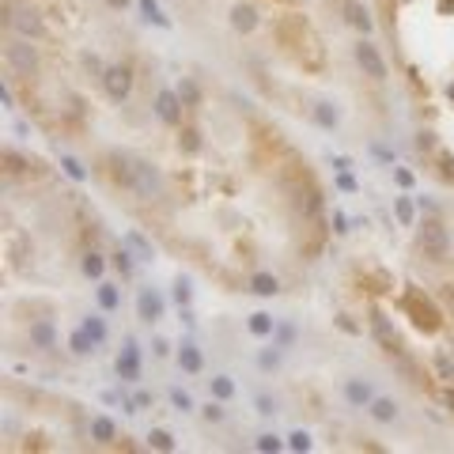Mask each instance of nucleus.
I'll use <instances>...</instances> for the list:
<instances>
[{
	"mask_svg": "<svg viewBox=\"0 0 454 454\" xmlns=\"http://www.w3.org/2000/svg\"><path fill=\"white\" fill-rule=\"evenodd\" d=\"M190 299H193L190 276H178V280H174V303H178V307H190Z\"/></svg>",
	"mask_w": 454,
	"mask_h": 454,
	"instance_id": "31",
	"label": "nucleus"
},
{
	"mask_svg": "<svg viewBox=\"0 0 454 454\" xmlns=\"http://www.w3.org/2000/svg\"><path fill=\"white\" fill-rule=\"evenodd\" d=\"M4 53H8V64L19 69V72H35L38 69V50L30 46V42H12Z\"/></svg>",
	"mask_w": 454,
	"mask_h": 454,
	"instance_id": "9",
	"label": "nucleus"
},
{
	"mask_svg": "<svg viewBox=\"0 0 454 454\" xmlns=\"http://www.w3.org/2000/svg\"><path fill=\"white\" fill-rule=\"evenodd\" d=\"M132 405H137V409H152V394H137V397H132Z\"/></svg>",
	"mask_w": 454,
	"mask_h": 454,
	"instance_id": "44",
	"label": "nucleus"
},
{
	"mask_svg": "<svg viewBox=\"0 0 454 454\" xmlns=\"http://www.w3.org/2000/svg\"><path fill=\"white\" fill-rule=\"evenodd\" d=\"M103 87H106V95L110 98H129L132 91V72H129V64H110V69H103Z\"/></svg>",
	"mask_w": 454,
	"mask_h": 454,
	"instance_id": "4",
	"label": "nucleus"
},
{
	"mask_svg": "<svg viewBox=\"0 0 454 454\" xmlns=\"http://www.w3.org/2000/svg\"><path fill=\"white\" fill-rule=\"evenodd\" d=\"M69 348L76 352V356H87V352H95L98 345L91 341V334H87V329L80 326V329H72V337H69Z\"/></svg>",
	"mask_w": 454,
	"mask_h": 454,
	"instance_id": "23",
	"label": "nucleus"
},
{
	"mask_svg": "<svg viewBox=\"0 0 454 454\" xmlns=\"http://www.w3.org/2000/svg\"><path fill=\"white\" fill-rule=\"evenodd\" d=\"M402 307H405L409 314H413V326L424 329V334H436V329L443 326V314L436 311V303H431L424 292H405Z\"/></svg>",
	"mask_w": 454,
	"mask_h": 454,
	"instance_id": "1",
	"label": "nucleus"
},
{
	"mask_svg": "<svg viewBox=\"0 0 454 454\" xmlns=\"http://www.w3.org/2000/svg\"><path fill=\"white\" fill-rule=\"evenodd\" d=\"M178 98H182V106H201V87L193 80H178Z\"/></svg>",
	"mask_w": 454,
	"mask_h": 454,
	"instance_id": "26",
	"label": "nucleus"
},
{
	"mask_svg": "<svg viewBox=\"0 0 454 454\" xmlns=\"http://www.w3.org/2000/svg\"><path fill=\"white\" fill-rule=\"evenodd\" d=\"M231 27H235L239 35H250V30H258V12H254L250 4H235V8H231Z\"/></svg>",
	"mask_w": 454,
	"mask_h": 454,
	"instance_id": "14",
	"label": "nucleus"
},
{
	"mask_svg": "<svg viewBox=\"0 0 454 454\" xmlns=\"http://www.w3.org/2000/svg\"><path fill=\"white\" fill-rule=\"evenodd\" d=\"M80 269H84L87 280H103V273H106V258H103V254H84Z\"/></svg>",
	"mask_w": 454,
	"mask_h": 454,
	"instance_id": "20",
	"label": "nucleus"
},
{
	"mask_svg": "<svg viewBox=\"0 0 454 454\" xmlns=\"http://www.w3.org/2000/svg\"><path fill=\"white\" fill-rule=\"evenodd\" d=\"M314 121L322 129H334L337 125V110H334V103H314Z\"/></svg>",
	"mask_w": 454,
	"mask_h": 454,
	"instance_id": "28",
	"label": "nucleus"
},
{
	"mask_svg": "<svg viewBox=\"0 0 454 454\" xmlns=\"http://www.w3.org/2000/svg\"><path fill=\"white\" fill-rule=\"evenodd\" d=\"M258 413H273V397L258 394Z\"/></svg>",
	"mask_w": 454,
	"mask_h": 454,
	"instance_id": "46",
	"label": "nucleus"
},
{
	"mask_svg": "<svg viewBox=\"0 0 454 454\" xmlns=\"http://www.w3.org/2000/svg\"><path fill=\"white\" fill-rule=\"evenodd\" d=\"M110 178H114L121 190H137V167H132L129 156H110Z\"/></svg>",
	"mask_w": 454,
	"mask_h": 454,
	"instance_id": "10",
	"label": "nucleus"
},
{
	"mask_svg": "<svg viewBox=\"0 0 454 454\" xmlns=\"http://www.w3.org/2000/svg\"><path fill=\"white\" fill-rule=\"evenodd\" d=\"M345 19H348L352 27H360L363 35H371V16H368V8H360V4H352V0H348V4H345Z\"/></svg>",
	"mask_w": 454,
	"mask_h": 454,
	"instance_id": "21",
	"label": "nucleus"
},
{
	"mask_svg": "<svg viewBox=\"0 0 454 454\" xmlns=\"http://www.w3.org/2000/svg\"><path fill=\"white\" fill-rule=\"evenodd\" d=\"M114 375L121 382H137L140 379V345L137 341H125V348L118 352V360H114Z\"/></svg>",
	"mask_w": 454,
	"mask_h": 454,
	"instance_id": "3",
	"label": "nucleus"
},
{
	"mask_svg": "<svg viewBox=\"0 0 454 454\" xmlns=\"http://www.w3.org/2000/svg\"><path fill=\"white\" fill-rule=\"evenodd\" d=\"M171 405L178 409V413H190V409H193V397L186 394V390H178V386H174V390H171Z\"/></svg>",
	"mask_w": 454,
	"mask_h": 454,
	"instance_id": "33",
	"label": "nucleus"
},
{
	"mask_svg": "<svg viewBox=\"0 0 454 454\" xmlns=\"http://www.w3.org/2000/svg\"><path fill=\"white\" fill-rule=\"evenodd\" d=\"M258 363H261V368H265V371H273V368H280V352H261V356H258Z\"/></svg>",
	"mask_w": 454,
	"mask_h": 454,
	"instance_id": "40",
	"label": "nucleus"
},
{
	"mask_svg": "<svg viewBox=\"0 0 454 454\" xmlns=\"http://www.w3.org/2000/svg\"><path fill=\"white\" fill-rule=\"evenodd\" d=\"M156 114H159V121H167V125H178V121H182V98H178V91H159Z\"/></svg>",
	"mask_w": 454,
	"mask_h": 454,
	"instance_id": "11",
	"label": "nucleus"
},
{
	"mask_svg": "<svg viewBox=\"0 0 454 454\" xmlns=\"http://www.w3.org/2000/svg\"><path fill=\"white\" fill-rule=\"evenodd\" d=\"M258 450H269V454H276V450H284V443L276 439V436H258Z\"/></svg>",
	"mask_w": 454,
	"mask_h": 454,
	"instance_id": "38",
	"label": "nucleus"
},
{
	"mask_svg": "<svg viewBox=\"0 0 454 454\" xmlns=\"http://www.w3.org/2000/svg\"><path fill=\"white\" fill-rule=\"evenodd\" d=\"M84 329L91 334L95 345H106V322H103L98 314H87V318H84Z\"/></svg>",
	"mask_w": 454,
	"mask_h": 454,
	"instance_id": "27",
	"label": "nucleus"
},
{
	"mask_svg": "<svg viewBox=\"0 0 454 454\" xmlns=\"http://www.w3.org/2000/svg\"><path fill=\"white\" fill-rule=\"evenodd\" d=\"M61 167L69 171V178H76V182H80V178H87V171H84V167H80V163H76L72 156H64V159H61Z\"/></svg>",
	"mask_w": 454,
	"mask_h": 454,
	"instance_id": "37",
	"label": "nucleus"
},
{
	"mask_svg": "<svg viewBox=\"0 0 454 454\" xmlns=\"http://www.w3.org/2000/svg\"><path fill=\"white\" fill-rule=\"evenodd\" d=\"M345 397L352 405H371L375 402V390H371V382H363V379H348L345 382Z\"/></svg>",
	"mask_w": 454,
	"mask_h": 454,
	"instance_id": "15",
	"label": "nucleus"
},
{
	"mask_svg": "<svg viewBox=\"0 0 454 454\" xmlns=\"http://www.w3.org/2000/svg\"><path fill=\"white\" fill-rule=\"evenodd\" d=\"M276 337H280V345H292V341H295V326H280V329H276Z\"/></svg>",
	"mask_w": 454,
	"mask_h": 454,
	"instance_id": "42",
	"label": "nucleus"
},
{
	"mask_svg": "<svg viewBox=\"0 0 454 454\" xmlns=\"http://www.w3.org/2000/svg\"><path fill=\"white\" fill-rule=\"evenodd\" d=\"M371 416L379 420V424H390V420H397V402H390V397H375Z\"/></svg>",
	"mask_w": 454,
	"mask_h": 454,
	"instance_id": "19",
	"label": "nucleus"
},
{
	"mask_svg": "<svg viewBox=\"0 0 454 454\" xmlns=\"http://www.w3.org/2000/svg\"><path fill=\"white\" fill-rule=\"evenodd\" d=\"M288 447L292 450H311V436H307V431H292V436H288Z\"/></svg>",
	"mask_w": 454,
	"mask_h": 454,
	"instance_id": "36",
	"label": "nucleus"
},
{
	"mask_svg": "<svg viewBox=\"0 0 454 454\" xmlns=\"http://www.w3.org/2000/svg\"><path fill=\"white\" fill-rule=\"evenodd\" d=\"M4 23L8 27H16L23 38H30V42H38V38H46V27H42V19L35 16V12H12V4H8V16H4Z\"/></svg>",
	"mask_w": 454,
	"mask_h": 454,
	"instance_id": "5",
	"label": "nucleus"
},
{
	"mask_svg": "<svg viewBox=\"0 0 454 454\" xmlns=\"http://www.w3.org/2000/svg\"><path fill=\"white\" fill-rule=\"evenodd\" d=\"M356 64L371 76V80H386V61H382V53L375 50V42L363 38L360 46H356Z\"/></svg>",
	"mask_w": 454,
	"mask_h": 454,
	"instance_id": "6",
	"label": "nucleus"
},
{
	"mask_svg": "<svg viewBox=\"0 0 454 454\" xmlns=\"http://www.w3.org/2000/svg\"><path fill=\"white\" fill-rule=\"evenodd\" d=\"M334 167H337V171H352V163H348L345 156H334Z\"/></svg>",
	"mask_w": 454,
	"mask_h": 454,
	"instance_id": "48",
	"label": "nucleus"
},
{
	"mask_svg": "<svg viewBox=\"0 0 454 454\" xmlns=\"http://www.w3.org/2000/svg\"><path fill=\"white\" fill-rule=\"evenodd\" d=\"M27 337H30V345L35 348H53V341H57V326L50 322V318H38V322H30V329H27Z\"/></svg>",
	"mask_w": 454,
	"mask_h": 454,
	"instance_id": "12",
	"label": "nucleus"
},
{
	"mask_svg": "<svg viewBox=\"0 0 454 454\" xmlns=\"http://www.w3.org/2000/svg\"><path fill=\"white\" fill-rule=\"evenodd\" d=\"M201 416L208 420V424H216V420H224V402H220V397H216L212 405H205V409H201Z\"/></svg>",
	"mask_w": 454,
	"mask_h": 454,
	"instance_id": "35",
	"label": "nucleus"
},
{
	"mask_svg": "<svg viewBox=\"0 0 454 454\" xmlns=\"http://www.w3.org/2000/svg\"><path fill=\"white\" fill-rule=\"evenodd\" d=\"M114 265H118V273H121V276H129V273H132V250L125 246V242H121V250L114 254Z\"/></svg>",
	"mask_w": 454,
	"mask_h": 454,
	"instance_id": "32",
	"label": "nucleus"
},
{
	"mask_svg": "<svg viewBox=\"0 0 454 454\" xmlns=\"http://www.w3.org/2000/svg\"><path fill=\"white\" fill-rule=\"evenodd\" d=\"M125 246L137 254V261H152V242L144 239L140 231H129V235H125Z\"/></svg>",
	"mask_w": 454,
	"mask_h": 454,
	"instance_id": "22",
	"label": "nucleus"
},
{
	"mask_svg": "<svg viewBox=\"0 0 454 454\" xmlns=\"http://www.w3.org/2000/svg\"><path fill=\"white\" fill-rule=\"evenodd\" d=\"M4 163H8V174H19L23 167H30V163H23V159L16 156V152H4Z\"/></svg>",
	"mask_w": 454,
	"mask_h": 454,
	"instance_id": "39",
	"label": "nucleus"
},
{
	"mask_svg": "<svg viewBox=\"0 0 454 454\" xmlns=\"http://www.w3.org/2000/svg\"><path fill=\"white\" fill-rule=\"evenodd\" d=\"M394 178H397V182H402V186H413V174H409V171H397V174H394Z\"/></svg>",
	"mask_w": 454,
	"mask_h": 454,
	"instance_id": "50",
	"label": "nucleus"
},
{
	"mask_svg": "<svg viewBox=\"0 0 454 454\" xmlns=\"http://www.w3.org/2000/svg\"><path fill=\"white\" fill-rule=\"evenodd\" d=\"M148 447H156V450H174V436H171V431H163V428H156V431H148Z\"/></svg>",
	"mask_w": 454,
	"mask_h": 454,
	"instance_id": "30",
	"label": "nucleus"
},
{
	"mask_svg": "<svg viewBox=\"0 0 454 454\" xmlns=\"http://www.w3.org/2000/svg\"><path fill=\"white\" fill-rule=\"evenodd\" d=\"M152 352H156V356H167V352H171V345H167V341H152Z\"/></svg>",
	"mask_w": 454,
	"mask_h": 454,
	"instance_id": "45",
	"label": "nucleus"
},
{
	"mask_svg": "<svg viewBox=\"0 0 454 454\" xmlns=\"http://www.w3.org/2000/svg\"><path fill=\"white\" fill-rule=\"evenodd\" d=\"M106 4H110V8H125L129 0H106Z\"/></svg>",
	"mask_w": 454,
	"mask_h": 454,
	"instance_id": "51",
	"label": "nucleus"
},
{
	"mask_svg": "<svg viewBox=\"0 0 454 454\" xmlns=\"http://www.w3.org/2000/svg\"><path fill=\"white\" fill-rule=\"evenodd\" d=\"M246 329H250V334L254 337H273L276 334V318L273 314H265V311H258V314H250V322H246Z\"/></svg>",
	"mask_w": 454,
	"mask_h": 454,
	"instance_id": "16",
	"label": "nucleus"
},
{
	"mask_svg": "<svg viewBox=\"0 0 454 454\" xmlns=\"http://www.w3.org/2000/svg\"><path fill=\"white\" fill-rule=\"evenodd\" d=\"M91 439L95 443H114L118 439V424L110 416H95L91 420Z\"/></svg>",
	"mask_w": 454,
	"mask_h": 454,
	"instance_id": "17",
	"label": "nucleus"
},
{
	"mask_svg": "<svg viewBox=\"0 0 454 454\" xmlns=\"http://www.w3.org/2000/svg\"><path fill=\"white\" fill-rule=\"evenodd\" d=\"M137 318L140 322H159L163 318V295L156 288H140L137 292Z\"/></svg>",
	"mask_w": 454,
	"mask_h": 454,
	"instance_id": "8",
	"label": "nucleus"
},
{
	"mask_svg": "<svg viewBox=\"0 0 454 454\" xmlns=\"http://www.w3.org/2000/svg\"><path fill=\"white\" fill-rule=\"evenodd\" d=\"M140 12H144V19H148V23H156V27H163V30L171 27V19L163 16V8L156 4V0H140Z\"/></svg>",
	"mask_w": 454,
	"mask_h": 454,
	"instance_id": "25",
	"label": "nucleus"
},
{
	"mask_svg": "<svg viewBox=\"0 0 454 454\" xmlns=\"http://www.w3.org/2000/svg\"><path fill=\"white\" fill-rule=\"evenodd\" d=\"M95 295H98V311H106V314L121 307V292H118V284H106V280H103Z\"/></svg>",
	"mask_w": 454,
	"mask_h": 454,
	"instance_id": "18",
	"label": "nucleus"
},
{
	"mask_svg": "<svg viewBox=\"0 0 454 454\" xmlns=\"http://www.w3.org/2000/svg\"><path fill=\"white\" fill-rule=\"evenodd\" d=\"M132 167H137V190L132 193H144V197H159L163 193V178H159V171L152 167V163L132 159Z\"/></svg>",
	"mask_w": 454,
	"mask_h": 454,
	"instance_id": "7",
	"label": "nucleus"
},
{
	"mask_svg": "<svg viewBox=\"0 0 454 454\" xmlns=\"http://www.w3.org/2000/svg\"><path fill=\"white\" fill-rule=\"evenodd\" d=\"M450 98H454V84H450Z\"/></svg>",
	"mask_w": 454,
	"mask_h": 454,
	"instance_id": "53",
	"label": "nucleus"
},
{
	"mask_svg": "<svg viewBox=\"0 0 454 454\" xmlns=\"http://www.w3.org/2000/svg\"><path fill=\"white\" fill-rule=\"evenodd\" d=\"M416 148H431V132H420V137H416Z\"/></svg>",
	"mask_w": 454,
	"mask_h": 454,
	"instance_id": "49",
	"label": "nucleus"
},
{
	"mask_svg": "<svg viewBox=\"0 0 454 454\" xmlns=\"http://www.w3.org/2000/svg\"><path fill=\"white\" fill-rule=\"evenodd\" d=\"M394 212H397V220H402V224H413V201H409V197H397V201H394Z\"/></svg>",
	"mask_w": 454,
	"mask_h": 454,
	"instance_id": "34",
	"label": "nucleus"
},
{
	"mask_svg": "<svg viewBox=\"0 0 454 454\" xmlns=\"http://www.w3.org/2000/svg\"><path fill=\"white\" fill-rule=\"evenodd\" d=\"M420 250H424V258H431V261H443L450 254V235L439 220H424V224H420Z\"/></svg>",
	"mask_w": 454,
	"mask_h": 454,
	"instance_id": "2",
	"label": "nucleus"
},
{
	"mask_svg": "<svg viewBox=\"0 0 454 454\" xmlns=\"http://www.w3.org/2000/svg\"><path fill=\"white\" fill-rule=\"evenodd\" d=\"M250 292H254V295H276V292H280V284H276L273 273H258V276L250 280Z\"/></svg>",
	"mask_w": 454,
	"mask_h": 454,
	"instance_id": "24",
	"label": "nucleus"
},
{
	"mask_svg": "<svg viewBox=\"0 0 454 454\" xmlns=\"http://www.w3.org/2000/svg\"><path fill=\"white\" fill-rule=\"evenodd\" d=\"M334 231H337V235H345V231H348V220L341 212H334Z\"/></svg>",
	"mask_w": 454,
	"mask_h": 454,
	"instance_id": "43",
	"label": "nucleus"
},
{
	"mask_svg": "<svg viewBox=\"0 0 454 454\" xmlns=\"http://www.w3.org/2000/svg\"><path fill=\"white\" fill-rule=\"evenodd\" d=\"M447 409H450V413H454V390H447Z\"/></svg>",
	"mask_w": 454,
	"mask_h": 454,
	"instance_id": "52",
	"label": "nucleus"
},
{
	"mask_svg": "<svg viewBox=\"0 0 454 454\" xmlns=\"http://www.w3.org/2000/svg\"><path fill=\"white\" fill-rule=\"evenodd\" d=\"M208 386H212V394L220 397V402H231V397H235V382H231L227 375H216V379L208 382Z\"/></svg>",
	"mask_w": 454,
	"mask_h": 454,
	"instance_id": "29",
	"label": "nucleus"
},
{
	"mask_svg": "<svg viewBox=\"0 0 454 454\" xmlns=\"http://www.w3.org/2000/svg\"><path fill=\"white\" fill-rule=\"evenodd\" d=\"M182 148H186V152H197V148H201V140H197V132H193V129H186V132H182Z\"/></svg>",
	"mask_w": 454,
	"mask_h": 454,
	"instance_id": "41",
	"label": "nucleus"
},
{
	"mask_svg": "<svg viewBox=\"0 0 454 454\" xmlns=\"http://www.w3.org/2000/svg\"><path fill=\"white\" fill-rule=\"evenodd\" d=\"M178 368L186 375H201L205 371V356H201V348H197L193 341H182L178 345Z\"/></svg>",
	"mask_w": 454,
	"mask_h": 454,
	"instance_id": "13",
	"label": "nucleus"
},
{
	"mask_svg": "<svg viewBox=\"0 0 454 454\" xmlns=\"http://www.w3.org/2000/svg\"><path fill=\"white\" fill-rule=\"evenodd\" d=\"M337 326H341V329H345V334H360V329H356V326H352V322H348V318H345V314H341V318H337Z\"/></svg>",
	"mask_w": 454,
	"mask_h": 454,
	"instance_id": "47",
	"label": "nucleus"
}]
</instances>
